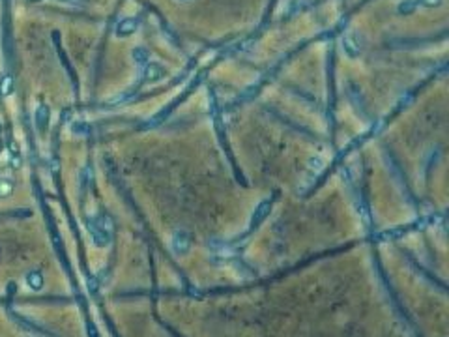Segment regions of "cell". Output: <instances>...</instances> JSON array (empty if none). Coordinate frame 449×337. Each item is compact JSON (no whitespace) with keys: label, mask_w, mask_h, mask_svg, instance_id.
Wrapping results in <instances>:
<instances>
[{"label":"cell","mask_w":449,"mask_h":337,"mask_svg":"<svg viewBox=\"0 0 449 337\" xmlns=\"http://www.w3.org/2000/svg\"><path fill=\"white\" fill-rule=\"evenodd\" d=\"M10 90H12V77H4V79H2V94L8 96Z\"/></svg>","instance_id":"13"},{"label":"cell","mask_w":449,"mask_h":337,"mask_svg":"<svg viewBox=\"0 0 449 337\" xmlns=\"http://www.w3.org/2000/svg\"><path fill=\"white\" fill-rule=\"evenodd\" d=\"M139 28V19L137 17H126L116 25V36L118 38H128Z\"/></svg>","instance_id":"4"},{"label":"cell","mask_w":449,"mask_h":337,"mask_svg":"<svg viewBox=\"0 0 449 337\" xmlns=\"http://www.w3.org/2000/svg\"><path fill=\"white\" fill-rule=\"evenodd\" d=\"M30 2H39V0H30Z\"/></svg>","instance_id":"15"},{"label":"cell","mask_w":449,"mask_h":337,"mask_svg":"<svg viewBox=\"0 0 449 337\" xmlns=\"http://www.w3.org/2000/svg\"><path fill=\"white\" fill-rule=\"evenodd\" d=\"M324 165H326V161L322 160V158H318V156H314V158H311L307 163V169L311 172H320L322 169H324Z\"/></svg>","instance_id":"10"},{"label":"cell","mask_w":449,"mask_h":337,"mask_svg":"<svg viewBox=\"0 0 449 337\" xmlns=\"http://www.w3.org/2000/svg\"><path fill=\"white\" fill-rule=\"evenodd\" d=\"M88 225V233H90V238H92L94 245L96 247H107L111 244L112 240V219L107 214L96 215V217H90L87 221Z\"/></svg>","instance_id":"1"},{"label":"cell","mask_w":449,"mask_h":337,"mask_svg":"<svg viewBox=\"0 0 449 337\" xmlns=\"http://www.w3.org/2000/svg\"><path fill=\"white\" fill-rule=\"evenodd\" d=\"M165 75H167L165 67L159 66V64H150V62H148L146 66H144L142 77H144V81H159L163 79Z\"/></svg>","instance_id":"5"},{"label":"cell","mask_w":449,"mask_h":337,"mask_svg":"<svg viewBox=\"0 0 449 337\" xmlns=\"http://www.w3.org/2000/svg\"><path fill=\"white\" fill-rule=\"evenodd\" d=\"M13 191V182L10 178L2 176L0 178V199H4V197H10Z\"/></svg>","instance_id":"8"},{"label":"cell","mask_w":449,"mask_h":337,"mask_svg":"<svg viewBox=\"0 0 449 337\" xmlns=\"http://www.w3.org/2000/svg\"><path fill=\"white\" fill-rule=\"evenodd\" d=\"M414 4L416 8L421 6V8H440L443 4V0H414Z\"/></svg>","instance_id":"11"},{"label":"cell","mask_w":449,"mask_h":337,"mask_svg":"<svg viewBox=\"0 0 449 337\" xmlns=\"http://www.w3.org/2000/svg\"><path fill=\"white\" fill-rule=\"evenodd\" d=\"M133 60H135V64H139V66H146L148 62H150V56H148L146 49L137 47V49L133 51Z\"/></svg>","instance_id":"9"},{"label":"cell","mask_w":449,"mask_h":337,"mask_svg":"<svg viewBox=\"0 0 449 337\" xmlns=\"http://www.w3.org/2000/svg\"><path fill=\"white\" fill-rule=\"evenodd\" d=\"M171 249L176 257H184L187 255L191 249V238L189 234L185 231H176V233L171 236Z\"/></svg>","instance_id":"2"},{"label":"cell","mask_w":449,"mask_h":337,"mask_svg":"<svg viewBox=\"0 0 449 337\" xmlns=\"http://www.w3.org/2000/svg\"><path fill=\"white\" fill-rule=\"evenodd\" d=\"M49 118H51V110L47 105H39L36 109V128L37 131H45L47 126H49Z\"/></svg>","instance_id":"6"},{"label":"cell","mask_w":449,"mask_h":337,"mask_svg":"<svg viewBox=\"0 0 449 337\" xmlns=\"http://www.w3.org/2000/svg\"><path fill=\"white\" fill-rule=\"evenodd\" d=\"M343 47H345V53L352 58H356V56L361 55V42H359V38L357 34H346L343 38Z\"/></svg>","instance_id":"3"},{"label":"cell","mask_w":449,"mask_h":337,"mask_svg":"<svg viewBox=\"0 0 449 337\" xmlns=\"http://www.w3.org/2000/svg\"><path fill=\"white\" fill-rule=\"evenodd\" d=\"M416 10V4H414V0H402L399 4V13H410Z\"/></svg>","instance_id":"12"},{"label":"cell","mask_w":449,"mask_h":337,"mask_svg":"<svg viewBox=\"0 0 449 337\" xmlns=\"http://www.w3.org/2000/svg\"><path fill=\"white\" fill-rule=\"evenodd\" d=\"M26 285L32 288V290H42L44 287V276L39 272H28L26 274Z\"/></svg>","instance_id":"7"},{"label":"cell","mask_w":449,"mask_h":337,"mask_svg":"<svg viewBox=\"0 0 449 337\" xmlns=\"http://www.w3.org/2000/svg\"><path fill=\"white\" fill-rule=\"evenodd\" d=\"M60 2H64V4H85L88 0H60Z\"/></svg>","instance_id":"14"}]
</instances>
